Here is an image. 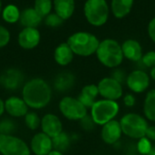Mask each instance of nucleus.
<instances>
[{
  "label": "nucleus",
  "mask_w": 155,
  "mask_h": 155,
  "mask_svg": "<svg viewBox=\"0 0 155 155\" xmlns=\"http://www.w3.org/2000/svg\"><path fill=\"white\" fill-rule=\"evenodd\" d=\"M23 99L28 107L42 109L51 101L52 90L50 85L41 78H34L23 87Z\"/></svg>",
  "instance_id": "f257e3e1"
},
{
  "label": "nucleus",
  "mask_w": 155,
  "mask_h": 155,
  "mask_svg": "<svg viewBox=\"0 0 155 155\" xmlns=\"http://www.w3.org/2000/svg\"><path fill=\"white\" fill-rule=\"evenodd\" d=\"M95 54L99 62L109 68L119 66L124 57L122 45L114 39H104L101 41Z\"/></svg>",
  "instance_id": "f03ea898"
},
{
  "label": "nucleus",
  "mask_w": 155,
  "mask_h": 155,
  "mask_svg": "<svg viewBox=\"0 0 155 155\" xmlns=\"http://www.w3.org/2000/svg\"><path fill=\"white\" fill-rule=\"evenodd\" d=\"M74 54L80 56H90L96 53L100 41L88 32H77L69 36L66 42Z\"/></svg>",
  "instance_id": "7ed1b4c3"
},
{
  "label": "nucleus",
  "mask_w": 155,
  "mask_h": 155,
  "mask_svg": "<svg viewBox=\"0 0 155 155\" xmlns=\"http://www.w3.org/2000/svg\"><path fill=\"white\" fill-rule=\"evenodd\" d=\"M120 124L123 134L135 140L145 137L146 130L149 126L147 120L143 116L134 113L124 115L120 120Z\"/></svg>",
  "instance_id": "20e7f679"
},
{
  "label": "nucleus",
  "mask_w": 155,
  "mask_h": 155,
  "mask_svg": "<svg viewBox=\"0 0 155 155\" xmlns=\"http://www.w3.org/2000/svg\"><path fill=\"white\" fill-rule=\"evenodd\" d=\"M119 109L120 107L116 101L98 100L91 107V116L96 124L104 125L116 117Z\"/></svg>",
  "instance_id": "39448f33"
},
{
  "label": "nucleus",
  "mask_w": 155,
  "mask_h": 155,
  "mask_svg": "<svg viewBox=\"0 0 155 155\" xmlns=\"http://www.w3.org/2000/svg\"><path fill=\"white\" fill-rule=\"evenodd\" d=\"M84 12L88 23L94 26L104 25L109 17V6L105 0H87Z\"/></svg>",
  "instance_id": "423d86ee"
},
{
  "label": "nucleus",
  "mask_w": 155,
  "mask_h": 155,
  "mask_svg": "<svg viewBox=\"0 0 155 155\" xmlns=\"http://www.w3.org/2000/svg\"><path fill=\"white\" fill-rule=\"evenodd\" d=\"M59 110L68 120L80 121L87 114V108L78 98L65 96L59 103Z\"/></svg>",
  "instance_id": "0eeeda50"
},
{
  "label": "nucleus",
  "mask_w": 155,
  "mask_h": 155,
  "mask_svg": "<svg viewBox=\"0 0 155 155\" xmlns=\"http://www.w3.org/2000/svg\"><path fill=\"white\" fill-rule=\"evenodd\" d=\"M0 153L3 155H30V149L25 141L11 135H0Z\"/></svg>",
  "instance_id": "6e6552de"
},
{
  "label": "nucleus",
  "mask_w": 155,
  "mask_h": 155,
  "mask_svg": "<svg viewBox=\"0 0 155 155\" xmlns=\"http://www.w3.org/2000/svg\"><path fill=\"white\" fill-rule=\"evenodd\" d=\"M99 94L104 99L116 101L123 96V86L113 77H104L97 84Z\"/></svg>",
  "instance_id": "1a4fd4ad"
},
{
  "label": "nucleus",
  "mask_w": 155,
  "mask_h": 155,
  "mask_svg": "<svg viewBox=\"0 0 155 155\" xmlns=\"http://www.w3.org/2000/svg\"><path fill=\"white\" fill-rule=\"evenodd\" d=\"M126 84L134 93H143L150 85V76L143 70H134L127 75Z\"/></svg>",
  "instance_id": "9d476101"
},
{
  "label": "nucleus",
  "mask_w": 155,
  "mask_h": 155,
  "mask_svg": "<svg viewBox=\"0 0 155 155\" xmlns=\"http://www.w3.org/2000/svg\"><path fill=\"white\" fill-rule=\"evenodd\" d=\"M41 40V35L35 27H25L17 37L18 45L26 50L34 49L38 45Z\"/></svg>",
  "instance_id": "9b49d317"
},
{
  "label": "nucleus",
  "mask_w": 155,
  "mask_h": 155,
  "mask_svg": "<svg viewBox=\"0 0 155 155\" xmlns=\"http://www.w3.org/2000/svg\"><path fill=\"white\" fill-rule=\"evenodd\" d=\"M123 134L120 122L116 120H112L103 125L101 131V138L107 144L116 143Z\"/></svg>",
  "instance_id": "f8f14e48"
},
{
  "label": "nucleus",
  "mask_w": 155,
  "mask_h": 155,
  "mask_svg": "<svg viewBox=\"0 0 155 155\" xmlns=\"http://www.w3.org/2000/svg\"><path fill=\"white\" fill-rule=\"evenodd\" d=\"M41 128L44 134L54 138L63 132V124L58 116L47 114L41 119Z\"/></svg>",
  "instance_id": "ddd939ff"
},
{
  "label": "nucleus",
  "mask_w": 155,
  "mask_h": 155,
  "mask_svg": "<svg viewBox=\"0 0 155 155\" xmlns=\"http://www.w3.org/2000/svg\"><path fill=\"white\" fill-rule=\"evenodd\" d=\"M30 148L35 155H47L53 150L52 138L44 133L36 134L31 140Z\"/></svg>",
  "instance_id": "4468645a"
},
{
  "label": "nucleus",
  "mask_w": 155,
  "mask_h": 155,
  "mask_svg": "<svg viewBox=\"0 0 155 155\" xmlns=\"http://www.w3.org/2000/svg\"><path fill=\"white\" fill-rule=\"evenodd\" d=\"M5 111L13 117H22L28 113V106L23 98L11 96L5 101Z\"/></svg>",
  "instance_id": "2eb2a0df"
},
{
  "label": "nucleus",
  "mask_w": 155,
  "mask_h": 155,
  "mask_svg": "<svg viewBox=\"0 0 155 155\" xmlns=\"http://www.w3.org/2000/svg\"><path fill=\"white\" fill-rule=\"evenodd\" d=\"M124 56L130 61L138 62L143 57V48L141 44L134 39H128L122 45Z\"/></svg>",
  "instance_id": "dca6fc26"
},
{
  "label": "nucleus",
  "mask_w": 155,
  "mask_h": 155,
  "mask_svg": "<svg viewBox=\"0 0 155 155\" xmlns=\"http://www.w3.org/2000/svg\"><path fill=\"white\" fill-rule=\"evenodd\" d=\"M3 85L10 90L17 89L24 81V75L22 72L17 69H9L5 72L4 75L1 77Z\"/></svg>",
  "instance_id": "f3484780"
},
{
  "label": "nucleus",
  "mask_w": 155,
  "mask_h": 155,
  "mask_svg": "<svg viewBox=\"0 0 155 155\" xmlns=\"http://www.w3.org/2000/svg\"><path fill=\"white\" fill-rule=\"evenodd\" d=\"M98 86L96 84H92L83 87L77 98L86 108H91L96 102V97L98 96Z\"/></svg>",
  "instance_id": "a211bd4d"
},
{
  "label": "nucleus",
  "mask_w": 155,
  "mask_h": 155,
  "mask_svg": "<svg viewBox=\"0 0 155 155\" xmlns=\"http://www.w3.org/2000/svg\"><path fill=\"white\" fill-rule=\"evenodd\" d=\"M74 52L67 43L60 44L54 50V61L62 66L68 65L74 59Z\"/></svg>",
  "instance_id": "6ab92c4d"
},
{
  "label": "nucleus",
  "mask_w": 155,
  "mask_h": 155,
  "mask_svg": "<svg viewBox=\"0 0 155 155\" xmlns=\"http://www.w3.org/2000/svg\"><path fill=\"white\" fill-rule=\"evenodd\" d=\"M53 6L54 13H56L62 19H69L75 9L74 0H54Z\"/></svg>",
  "instance_id": "aec40b11"
},
{
  "label": "nucleus",
  "mask_w": 155,
  "mask_h": 155,
  "mask_svg": "<svg viewBox=\"0 0 155 155\" xmlns=\"http://www.w3.org/2000/svg\"><path fill=\"white\" fill-rule=\"evenodd\" d=\"M43 17L35 8H25L20 14V23L25 27H37L42 22Z\"/></svg>",
  "instance_id": "412c9836"
},
{
  "label": "nucleus",
  "mask_w": 155,
  "mask_h": 155,
  "mask_svg": "<svg viewBox=\"0 0 155 155\" xmlns=\"http://www.w3.org/2000/svg\"><path fill=\"white\" fill-rule=\"evenodd\" d=\"M134 5V0H112V13L116 18H124L130 14Z\"/></svg>",
  "instance_id": "4be33fe9"
},
{
  "label": "nucleus",
  "mask_w": 155,
  "mask_h": 155,
  "mask_svg": "<svg viewBox=\"0 0 155 155\" xmlns=\"http://www.w3.org/2000/svg\"><path fill=\"white\" fill-rule=\"evenodd\" d=\"M74 75L69 72L59 74L54 80V88L59 92L69 91L74 84Z\"/></svg>",
  "instance_id": "5701e85b"
},
{
  "label": "nucleus",
  "mask_w": 155,
  "mask_h": 155,
  "mask_svg": "<svg viewBox=\"0 0 155 155\" xmlns=\"http://www.w3.org/2000/svg\"><path fill=\"white\" fill-rule=\"evenodd\" d=\"M143 112L148 120L155 122V89L147 93L143 104Z\"/></svg>",
  "instance_id": "b1692460"
},
{
  "label": "nucleus",
  "mask_w": 155,
  "mask_h": 155,
  "mask_svg": "<svg viewBox=\"0 0 155 155\" xmlns=\"http://www.w3.org/2000/svg\"><path fill=\"white\" fill-rule=\"evenodd\" d=\"M52 143H53L54 150L59 151L61 153H64L69 149L71 145V139L66 133L62 132L57 136L52 138Z\"/></svg>",
  "instance_id": "393cba45"
},
{
  "label": "nucleus",
  "mask_w": 155,
  "mask_h": 155,
  "mask_svg": "<svg viewBox=\"0 0 155 155\" xmlns=\"http://www.w3.org/2000/svg\"><path fill=\"white\" fill-rule=\"evenodd\" d=\"M20 10L15 5H7L2 10V17L8 24H15L20 19Z\"/></svg>",
  "instance_id": "a878e982"
},
{
  "label": "nucleus",
  "mask_w": 155,
  "mask_h": 155,
  "mask_svg": "<svg viewBox=\"0 0 155 155\" xmlns=\"http://www.w3.org/2000/svg\"><path fill=\"white\" fill-rule=\"evenodd\" d=\"M52 7H53L52 0H35V1L34 8L43 18H45L46 15H48L51 13Z\"/></svg>",
  "instance_id": "bb28decb"
},
{
  "label": "nucleus",
  "mask_w": 155,
  "mask_h": 155,
  "mask_svg": "<svg viewBox=\"0 0 155 155\" xmlns=\"http://www.w3.org/2000/svg\"><path fill=\"white\" fill-rule=\"evenodd\" d=\"M25 124L26 127L30 130H36L41 126V119L37 114L34 112H29L25 115Z\"/></svg>",
  "instance_id": "cd10ccee"
},
{
  "label": "nucleus",
  "mask_w": 155,
  "mask_h": 155,
  "mask_svg": "<svg viewBox=\"0 0 155 155\" xmlns=\"http://www.w3.org/2000/svg\"><path fill=\"white\" fill-rule=\"evenodd\" d=\"M64 19H62L56 13H50L48 15L45 17V24L50 27H58L64 23Z\"/></svg>",
  "instance_id": "c85d7f7f"
},
{
  "label": "nucleus",
  "mask_w": 155,
  "mask_h": 155,
  "mask_svg": "<svg viewBox=\"0 0 155 155\" xmlns=\"http://www.w3.org/2000/svg\"><path fill=\"white\" fill-rule=\"evenodd\" d=\"M152 145L153 144L151 143V141L148 140L146 137H143L140 139L139 142L137 143V151L140 154L146 155L150 152Z\"/></svg>",
  "instance_id": "c756f323"
},
{
  "label": "nucleus",
  "mask_w": 155,
  "mask_h": 155,
  "mask_svg": "<svg viewBox=\"0 0 155 155\" xmlns=\"http://www.w3.org/2000/svg\"><path fill=\"white\" fill-rule=\"evenodd\" d=\"M80 125H81V127L84 130V131H86V132H91V131H93L94 129V127H95V125H96V124L94 123V121L93 120V118H92V116L90 115H85L84 118H82L80 121Z\"/></svg>",
  "instance_id": "7c9ffc66"
},
{
  "label": "nucleus",
  "mask_w": 155,
  "mask_h": 155,
  "mask_svg": "<svg viewBox=\"0 0 155 155\" xmlns=\"http://www.w3.org/2000/svg\"><path fill=\"white\" fill-rule=\"evenodd\" d=\"M143 64L149 68H153L155 66V51H149L144 55H143L142 60Z\"/></svg>",
  "instance_id": "2f4dec72"
},
{
  "label": "nucleus",
  "mask_w": 155,
  "mask_h": 155,
  "mask_svg": "<svg viewBox=\"0 0 155 155\" xmlns=\"http://www.w3.org/2000/svg\"><path fill=\"white\" fill-rule=\"evenodd\" d=\"M15 130V124L9 120H4L0 122V135L10 134Z\"/></svg>",
  "instance_id": "473e14b6"
},
{
  "label": "nucleus",
  "mask_w": 155,
  "mask_h": 155,
  "mask_svg": "<svg viewBox=\"0 0 155 155\" xmlns=\"http://www.w3.org/2000/svg\"><path fill=\"white\" fill-rule=\"evenodd\" d=\"M10 41V33L3 25H0V48L5 46Z\"/></svg>",
  "instance_id": "72a5a7b5"
},
{
  "label": "nucleus",
  "mask_w": 155,
  "mask_h": 155,
  "mask_svg": "<svg viewBox=\"0 0 155 155\" xmlns=\"http://www.w3.org/2000/svg\"><path fill=\"white\" fill-rule=\"evenodd\" d=\"M136 103L135 96L132 94H127L124 96V104L126 107H133Z\"/></svg>",
  "instance_id": "f704fd0d"
},
{
  "label": "nucleus",
  "mask_w": 155,
  "mask_h": 155,
  "mask_svg": "<svg viewBox=\"0 0 155 155\" xmlns=\"http://www.w3.org/2000/svg\"><path fill=\"white\" fill-rule=\"evenodd\" d=\"M148 34L150 38L155 43V17H153L148 25Z\"/></svg>",
  "instance_id": "c9c22d12"
},
{
  "label": "nucleus",
  "mask_w": 155,
  "mask_h": 155,
  "mask_svg": "<svg viewBox=\"0 0 155 155\" xmlns=\"http://www.w3.org/2000/svg\"><path fill=\"white\" fill-rule=\"evenodd\" d=\"M145 137L150 141H155V126H148L145 134Z\"/></svg>",
  "instance_id": "e433bc0d"
},
{
  "label": "nucleus",
  "mask_w": 155,
  "mask_h": 155,
  "mask_svg": "<svg viewBox=\"0 0 155 155\" xmlns=\"http://www.w3.org/2000/svg\"><path fill=\"white\" fill-rule=\"evenodd\" d=\"M113 78L114 79H115L116 81H118L120 84H123V82L124 81H125V83H126V78L124 77V73L122 72V71H115L114 72V76H113Z\"/></svg>",
  "instance_id": "4c0bfd02"
},
{
  "label": "nucleus",
  "mask_w": 155,
  "mask_h": 155,
  "mask_svg": "<svg viewBox=\"0 0 155 155\" xmlns=\"http://www.w3.org/2000/svg\"><path fill=\"white\" fill-rule=\"evenodd\" d=\"M5 112V102H3V100L0 98V116L4 114Z\"/></svg>",
  "instance_id": "58836bf2"
},
{
  "label": "nucleus",
  "mask_w": 155,
  "mask_h": 155,
  "mask_svg": "<svg viewBox=\"0 0 155 155\" xmlns=\"http://www.w3.org/2000/svg\"><path fill=\"white\" fill-rule=\"evenodd\" d=\"M47 155H64V153H61V152H59V151H56V150H54L53 149Z\"/></svg>",
  "instance_id": "ea45409f"
},
{
  "label": "nucleus",
  "mask_w": 155,
  "mask_h": 155,
  "mask_svg": "<svg viewBox=\"0 0 155 155\" xmlns=\"http://www.w3.org/2000/svg\"><path fill=\"white\" fill-rule=\"evenodd\" d=\"M150 76L152 77V79H153V80H154L155 81V66L154 67H153V68L151 69V72H150Z\"/></svg>",
  "instance_id": "a19ab883"
},
{
  "label": "nucleus",
  "mask_w": 155,
  "mask_h": 155,
  "mask_svg": "<svg viewBox=\"0 0 155 155\" xmlns=\"http://www.w3.org/2000/svg\"><path fill=\"white\" fill-rule=\"evenodd\" d=\"M146 155H155V144L154 145H152V148H151L150 152Z\"/></svg>",
  "instance_id": "79ce46f5"
},
{
  "label": "nucleus",
  "mask_w": 155,
  "mask_h": 155,
  "mask_svg": "<svg viewBox=\"0 0 155 155\" xmlns=\"http://www.w3.org/2000/svg\"><path fill=\"white\" fill-rule=\"evenodd\" d=\"M1 12H2V1L0 0V14H1Z\"/></svg>",
  "instance_id": "37998d69"
},
{
  "label": "nucleus",
  "mask_w": 155,
  "mask_h": 155,
  "mask_svg": "<svg viewBox=\"0 0 155 155\" xmlns=\"http://www.w3.org/2000/svg\"><path fill=\"white\" fill-rule=\"evenodd\" d=\"M1 84H2V81H1V76H0V85H1Z\"/></svg>",
  "instance_id": "c03bdc74"
},
{
  "label": "nucleus",
  "mask_w": 155,
  "mask_h": 155,
  "mask_svg": "<svg viewBox=\"0 0 155 155\" xmlns=\"http://www.w3.org/2000/svg\"><path fill=\"white\" fill-rule=\"evenodd\" d=\"M134 155H143V154H140V153H136V154H134Z\"/></svg>",
  "instance_id": "a18cd8bd"
},
{
  "label": "nucleus",
  "mask_w": 155,
  "mask_h": 155,
  "mask_svg": "<svg viewBox=\"0 0 155 155\" xmlns=\"http://www.w3.org/2000/svg\"><path fill=\"white\" fill-rule=\"evenodd\" d=\"M92 155H95V154H92Z\"/></svg>",
  "instance_id": "49530a36"
}]
</instances>
